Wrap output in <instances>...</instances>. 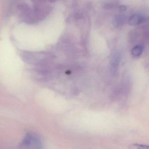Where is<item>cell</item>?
Instances as JSON below:
<instances>
[{
	"label": "cell",
	"instance_id": "2",
	"mask_svg": "<svg viewBox=\"0 0 149 149\" xmlns=\"http://www.w3.org/2000/svg\"><path fill=\"white\" fill-rule=\"evenodd\" d=\"M147 17L141 14H134L129 18L128 23L130 25H136L145 22Z\"/></svg>",
	"mask_w": 149,
	"mask_h": 149
},
{
	"label": "cell",
	"instance_id": "8",
	"mask_svg": "<svg viewBox=\"0 0 149 149\" xmlns=\"http://www.w3.org/2000/svg\"><path fill=\"white\" fill-rule=\"evenodd\" d=\"M57 1V0H48V1H49V2L50 3H52L55 2Z\"/></svg>",
	"mask_w": 149,
	"mask_h": 149
},
{
	"label": "cell",
	"instance_id": "4",
	"mask_svg": "<svg viewBox=\"0 0 149 149\" xmlns=\"http://www.w3.org/2000/svg\"><path fill=\"white\" fill-rule=\"evenodd\" d=\"M143 51V47L141 45H137L133 48L131 54L134 56L138 57L141 55Z\"/></svg>",
	"mask_w": 149,
	"mask_h": 149
},
{
	"label": "cell",
	"instance_id": "5",
	"mask_svg": "<svg viewBox=\"0 0 149 149\" xmlns=\"http://www.w3.org/2000/svg\"><path fill=\"white\" fill-rule=\"evenodd\" d=\"M129 149H149V146L138 143H134L130 145Z\"/></svg>",
	"mask_w": 149,
	"mask_h": 149
},
{
	"label": "cell",
	"instance_id": "7",
	"mask_svg": "<svg viewBox=\"0 0 149 149\" xmlns=\"http://www.w3.org/2000/svg\"><path fill=\"white\" fill-rule=\"evenodd\" d=\"M118 9L120 12H124L127 10V7L124 5H122V6H119Z\"/></svg>",
	"mask_w": 149,
	"mask_h": 149
},
{
	"label": "cell",
	"instance_id": "6",
	"mask_svg": "<svg viewBox=\"0 0 149 149\" xmlns=\"http://www.w3.org/2000/svg\"><path fill=\"white\" fill-rule=\"evenodd\" d=\"M33 4H39V3H44L49 2L48 0H31Z\"/></svg>",
	"mask_w": 149,
	"mask_h": 149
},
{
	"label": "cell",
	"instance_id": "3",
	"mask_svg": "<svg viewBox=\"0 0 149 149\" xmlns=\"http://www.w3.org/2000/svg\"><path fill=\"white\" fill-rule=\"evenodd\" d=\"M125 17L122 15H116L114 17L113 19V24L117 28L122 27L125 23Z\"/></svg>",
	"mask_w": 149,
	"mask_h": 149
},
{
	"label": "cell",
	"instance_id": "1",
	"mask_svg": "<svg viewBox=\"0 0 149 149\" xmlns=\"http://www.w3.org/2000/svg\"><path fill=\"white\" fill-rule=\"evenodd\" d=\"M18 148L19 149H42V144L36 134L28 133L19 143Z\"/></svg>",
	"mask_w": 149,
	"mask_h": 149
}]
</instances>
